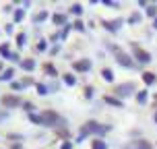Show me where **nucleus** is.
Returning <instances> with one entry per match:
<instances>
[{"label": "nucleus", "instance_id": "nucleus-1", "mask_svg": "<svg viewBox=\"0 0 157 149\" xmlns=\"http://www.w3.org/2000/svg\"><path fill=\"white\" fill-rule=\"evenodd\" d=\"M43 124H56L58 122V112H52V110H43L41 112V118H39Z\"/></svg>", "mask_w": 157, "mask_h": 149}, {"label": "nucleus", "instance_id": "nucleus-2", "mask_svg": "<svg viewBox=\"0 0 157 149\" xmlns=\"http://www.w3.org/2000/svg\"><path fill=\"white\" fill-rule=\"evenodd\" d=\"M122 149H153V145H151L147 139H141V141H130V143H126Z\"/></svg>", "mask_w": 157, "mask_h": 149}, {"label": "nucleus", "instance_id": "nucleus-3", "mask_svg": "<svg viewBox=\"0 0 157 149\" xmlns=\"http://www.w3.org/2000/svg\"><path fill=\"white\" fill-rule=\"evenodd\" d=\"M132 52H134L136 60H141V62H149V60H151V56H149V54H147L143 48H139L136 44H132Z\"/></svg>", "mask_w": 157, "mask_h": 149}, {"label": "nucleus", "instance_id": "nucleus-4", "mask_svg": "<svg viewBox=\"0 0 157 149\" xmlns=\"http://www.w3.org/2000/svg\"><path fill=\"white\" fill-rule=\"evenodd\" d=\"M2 103H4V106H10V108H12V106H17V103H19V98H17V95H10V93H8V95H4V98H2Z\"/></svg>", "mask_w": 157, "mask_h": 149}, {"label": "nucleus", "instance_id": "nucleus-5", "mask_svg": "<svg viewBox=\"0 0 157 149\" xmlns=\"http://www.w3.org/2000/svg\"><path fill=\"white\" fill-rule=\"evenodd\" d=\"M116 56H118V60H120V64H124V66H130V64H132L130 58H128L126 54H122L120 50H116Z\"/></svg>", "mask_w": 157, "mask_h": 149}, {"label": "nucleus", "instance_id": "nucleus-6", "mask_svg": "<svg viewBox=\"0 0 157 149\" xmlns=\"http://www.w3.org/2000/svg\"><path fill=\"white\" fill-rule=\"evenodd\" d=\"M89 66H91L89 60H78V62H75V68H77V70H87Z\"/></svg>", "mask_w": 157, "mask_h": 149}, {"label": "nucleus", "instance_id": "nucleus-7", "mask_svg": "<svg viewBox=\"0 0 157 149\" xmlns=\"http://www.w3.org/2000/svg\"><path fill=\"white\" fill-rule=\"evenodd\" d=\"M143 81H145L147 85H151V83L155 81V75H153V73H145V75H143Z\"/></svg>", "mask_w": 157, "mask_h": 149}, {"label": "nucleus", "instance_id": "nucleus-8", "mask_svg": "<svg viewBox=\"0 0 157 149\" xmlns=\"http://www.w3.org/2000/svg\"><path fill=\"white\" fill-rule=\"evenodd\" d=\"M132 89H134V85H132V83H128L126 87H118L116 91H118V93H128V91H132Z\"/></svg>", "mask_w": 157, "mask_h": 149}, {"label": "nucleus", "instance_id": "nucleus-9", "mask_svg": "<svg viewBox=\"0 0 157 149\" xmlns=\"http://www.w3.org/2000/svg\"><path fill=\"white\" fill-rule=\"evenodd\" d=\"M93 149H106L103 141H93Z\"/></svg>", "mask_w": 157, "mask_h": 149}, {"label": "nucleus", "instance_id": "nucleus-10", "mask_svg": "<svg viewBox=\"0 0 157 149\" xmlns=\"http://www.w3.org/2000/svg\"><path fill=\"white\" fill-rule=\"evenodd\" d=\"M103 77H106L108 81H112V70H108V68H106V70H103Z\"/></svg>", "mask_w": 157, "mask_h": 149}, {"label": "nucleus", "instance_id": "nucleus-11", "mask_svg": "<svg viewBox=\"0 0 157 149\" xmlns=\"http://www.w3.org/2000/svg\"><path fill=\"white\" fill-rule=\"evenodd\" d=\"M106 101H110V103H114V106H122L118 99H112V98H106Z\"/></svg>", "mask_w": 157, "mask_h": 149}, {"label": "nucleus", "instance_id": "nucleus-12", "mask_svg": "<svg viewBox=\"0 0 157 149\" xmlns=\"http://www.w3.org/2000/svg\"><path fill=\"white\" fill-rule=\"evenodd\" d=\"M155 120H157V114H155Z\"/></svg>", "mask_w": 157, "mask_h": 149}]
</instances>
